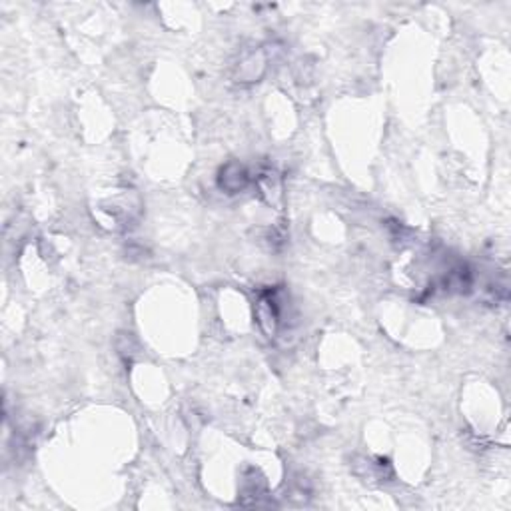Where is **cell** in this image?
<instances>
[{"mask_svg": "<svg viewBox=\"0 0 511 511\" xmlns=\"http://www.w3.org/2000/svg\"><path fill=\"white\" fill-rule=\"evenodd\" d=\"M248 182V174L240 164H228L222 170V176H220V186L226 188L228 192H238L246 186Z\"/></svg>", "mask_w": 511, "mask_h": 511, "instance_id": "1", "label": "cell"}]
</instances>
